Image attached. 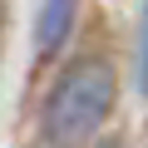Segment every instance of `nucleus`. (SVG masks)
Listing matches in <instances>:
<instances>
[{"instance_id":"f257e3e1","label":"nucleus","mask_w":148,"mask_h":148,"mask_svg":"<svg viewBox=\"0 0 148 148\" xmlns=\"http://www.w3.org/2000/svg\"><path fill=\"white\" fill-rule=\"evenodd\" d=\"M119 99V79L104 59H74L45 94V114H40V133L49 148H84L104 119L114 114Z\"/></svg>"},{"instance_id":"f03ea898","label":"nucleus","mask_w":148,"mask_h":148,"mask_svg":"<svg viewBox=\"0 0 148 148\" xmlns=\"http://www.w3.org/2000/svg\"><path fill=\"white\" fill-rule=\"evenodd\" d=\"M74 30V0H45L40 5V20H35V45L40 54H54Z\"/></svg>"},{"instance_id":"7ed1b4c3","label":"nucleus","mask_w":148,"mask_h":148,"mask_svg":"<svg viewBox=\"0 0 148 148\" xmlns=\"http://www.w3.org/2000/svg\"><path fill=\"white\" fill-rule=\"evenodd\" d=\"M138 89L148 94V0H143V20H138Z\"/></svg>"}]
</instances>
